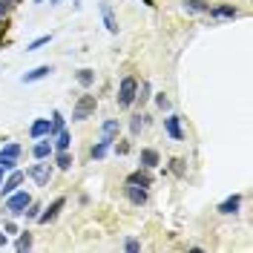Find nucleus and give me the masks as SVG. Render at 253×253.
Listing matches in <instances>:
<instances>
[{
	"mask_svg": "<svg viewBox=\"0 0 253 253\" xmlns=\"http://www.w3.org/2000/svg\"><path fill=\"white\" fill-rule=\"evenodd\" d=\"M49 126H52V135H55L58 129H63V115H61L58 110L52 112V124H49ZM52 135H49V138H52Z\"/></svg>",
	"mask_w": 253,
	"mask_h": 253,
	"instance_id": "nucleus-25",
	"label": "nucleus"
},
{
	"mask_svg": "<svg viewBox=\"0 0 253 253\" xmlns=\"http://www.w3.org/2000/svg\"><path fill=\"white\" fill-rule=\"evenodd\" d=\"M29 175L35 178V184H38V187H49L52 167H49V164H32V167H29Z\"/></svg>",
	"mask_w": 253,
	"mask_h": 253,
	"instance_id": "nucleus-4",
	"label": "nucleus"
},
{
	"mask_svg": "<svg viewBox=\"0 0 253 253\" xmlns=\"http://www.w3.org/2000/svg\"><path fill=\"white\" fill-rule=\"evenodd\" d=\"M38 213H41V205H26V210H23V216H26V219H38Z\"/></svg>",
	"mask_w": 253,
	"mask_h": 253,
	"instance_id": "nucleus-28",
	"label": "nucleus"
},
{
	"mask_svg": "<svg viewBox=\"0 0 253 253\" xmlns=\"http://www.w3.org/2000/svg\"><path fill=\"white\" fill-rule=\"evenodd\" d=\"M135 92H138V81L135 78H124L121 81V86H118V107H121V110L132 107V104H135Z\"/></svg>",
	"mask_w": 253,
	"mask_h": 253,
	"instance_id": "nucleus-1",
	"label": "nucleus"
},
{
	"mask_svg": "<svg viewBox=\"0 0 253 253\" xmlns=\"http://www.w3.org/2000/svg\"><path fill=\"white\" fill-rule=\"evenodd\" d=\"M95 112V95H84L78 104H75V110H72V118L75 121H84V118H89Z\"/></svg>",
	"mask_w": 253,
	"mask_h": 253,
	"instance_id": "nucleus-3",
	"label": "nucleus"
},
{
	"mask_svg": "<svg viewBox=\"0 0 253 253\" xmlns=\"http://www.w3.org/2000/svg\"><path fill=\"white\" fill-rule=\"evenodd\" d=\"M69 144H72L69 129H58V132H55V150H69Z\"/></svg>",
	"mask_w": 253,
	"mask_h": 253,
	"instance_id": "nucleus-16",
	"label": "nucleus"
},
{
	"mask_svg": "<svg viewBox=\"0 0 253 253\" xmlns=\"http://www.w3.org/2000/svg\"><path fill=\"white\" fill-rule=\"evenodd\" d=\"M63 205H66L63 199H55V202H52V205H49L43 213H38V221H41V224H49V221H55V219H58V213L63 210Z\"/></svg>",
	"mask_w": 253,
	"mask_h": 253,
	"instance_id": "nucleus-6",
	"label": "nucleus"
},
{
	"mask_svg": "<svg viewBox=\"0 0 253 253\" xmlns=\"http://www.w3.org/2000/svg\"><path fill=\"white\" fill-rule=\"evenodd\" d=\"M0 156H6V158H17V156H20V147H17V144H6V147L0 150Z\"/></svg>",
	"mask_w": 253,
	"mask_h": 253,
	"instance_id": "nucleus-26",
	"label": "nucleus"
},
{
	"mask_svg": "<svg viewBox=\"0 0 253 253\" xmlns=\"http://www.w3.org/2000/svg\"><path fill=\"white\" fill-rule=\"evenodd\" d=\"M49 75H52V66L43 63V66H35L32 72H26L20 81H23V84H35V81H43V78H49Z\"/></svg>",
	"mask_w": 253,
	"mask_h": 253,
	"instance_id": "nucleus-9",
	"label": "nucleus"
},
{
	"mask_svg": "<svg viewBox=\"0 0 253 253\" xmlns=\"http://www.w3.org/2000/svg\"><path fill=\"white\" fill-rule=\"evenodd\" d=\"M207 15H213V17H236L239 12L233 9V6H210Z\"/></svg>",
	"mask_w": 253,
	"mask_h": 253,
	"instance_id": "nucleus-18",
	"label": "nucleus"
},
{
	"mask_svg": "<svg viewBox=\"0 0 253 253\" xmlns=\"http://www.w3.org/2000/svg\"><path fill=\"white\" fill-rule=\"evenodd\" d=\"M164 129H167V135H170L173 141H184V132H181V118H178V115H167V118H164Z\"/></svg>",
	"mask_w": 253,
	"mask_h": 253,
	"instance_id": "nucleus-5",
	"label": "nucleus"
},
{
	"mask_svg": "<svg viewBox=\"0 0 253 253\" xmlns=\"http://www.w3.org/2000/svg\"><path fill=\"white\" fill-rule=\"evenodd\" d=\"M115 135H118V121H115V118L104 121V126H101V138H107V141H115Z\"/></svg>",
	"mask_w": 253,
	"mask_h": 253,
	"instance_id": "nucleus-13",
	"label": "nucleus"
},
{
	"mask_svg": "<svg viewBox=\"0 0 253 253\" xmlns=\"http://www.w3.org/2000/svg\"><path fill=\"white\" fill-rule=\"evenodd\" d=\"M144 6H156V3H153V0H141Z\"/></svg>",
	"mask_w": 253,
	"mask_h": 253,
	"instance_id": "nucleus-36",
	"label": "nucleus"
},
{
	"mask_svg": "<svg viewBox=\"0 0 253 253\" xmlns=\"http://www.w3.org/2000/svg\"><path fill=\"white\" fill-rule=\"evenodd\" d=\"M184 9H187V12L207 15V12H210V3H207V0H184Z\"/></svg>",
	"mask_w": 253,
	"mask_h": 253,
	"instance_id": "nucleus-14",
	"label": "nucleus"
},
{
	"mask_svg": "<svg viewBox=\"0 0 253 253\" xmlns=\"http://www.w3.org/2000/svg\"><path fill=\"white\" fill-rule=\"evenodd\" d=\"M6 233H17V224H15V221H6Z\"/></svg>",
	"mask_w": 253,
	"mask_h": 253,
	"instance_id": "nucleus-33",
	"label": "nucleus"
},
{
	"mask_svg": "<svg viewBox=\"0 0 253 253\" xmlns=\"http://www.w3.org/2000/svg\"><path fill=\"white\" fill-rule=\"evenodd\" d=\"M156 164H158V153H156V150H141V167L153 170Z\"/></svg>",
	"mask_w": 253,
	"mask_h": 253,
	"instance_id": "nucleus-20",
	"label": "nucleus"
},
{
	"mask_svg": "<svg viewBox=\"0 0 253 253\" xmlns=\"http://www.w3.org/2000/svg\"><path fill=\"white\" fill-rule=\"evenodd\" d=\"M3 173H6V170H3V167H0V184H3Z\"/></svg>",
	"mask_w": 253,
	"mask_h": 253,
	"instance_id": "nucleus-38",
	"label": "nucleus"
},
{
	"mask_svg": "<svg viewBox=\"0 0 253 253\" xmlns=\"http://www.w3.org/2000/svg\"><path fill=\"white\" fill-rule=\"evenodd\" d=\"M29 202H32L29 193L15 190V193H9V199H6V213H9V216H23V210H26Z\"/></svg>",
	"mask_w": 253,
	"mask_h": 253,
	"instance_id": "nucleus-2",
	"label": "nucleus"
},
{
	"mask_svg": "<svg viewBox=\"0 0 253 253\" xmlns=\"http://www.w3.org/2000/svg\"><path fill=\"white\" fill-rule=\"evenodd\" d=\"M92 81H95L92 69H81V72H78V84H81V86H92Z\"/></svg>",
	"mask_w": 253,
	"mask_h": 253,
	"instance_id": "nucleus-23",
	"label": "nucleus"
},
{
	"mask_svg": "<svg viewBox=\"0 0 253 253\" xmlns=\"http://www.w3.org/2000/svg\"><path fill=\"white\" fill-rule=\"evenodd\" d=\"M110 147H112V141H107V138H101V141L95 144L92 150H89V156H92V158H104L107 153H110Z\"/></svg>",
	"mask_w": 253,
	"mask_h": 253,
	"instance_id": "nucleus-19",
	"label": "nucleus"
},
{
	"mask_svg": "<svg viewBox=\"0 0 253 253\" xmlns=\"http://www.w3.org/2000/svg\"><path fill=\"white\" fill-rule=\"evenodd\" d=\"M239 205H242V196H230V199H224L219 205V213H224V216H230V213H236Z\"/></svg>",
	"mask_w": 253,
	"mask_h": 253,
	"instance_id": "nucleus-12",
	"label": "nucleus"
},
{
	"mask_svg": "<svg viewBox=\"0 0 253 253\" xmlns=\"http://www.w3.org/2000/svg\"><path fill=\"white\" fill-rule=\"evenodd\" d=\"M124 251L138 253V251H141V242H138V239H126V242H124Z\"/></svg>",
	"mask_w": 253,
	"mask_h": 253,
	"instance_id": "nucleus-31",
	"label": "nucleus"
},
{
	"mask_svg": "<svg viewBox=\"0 0 253 253\" xmlns=\"http://www.w3.org/2000/svg\"><path fill=\"white\" fill-rule=\"evenodd\" d=\"M15 248H17V251H29V248H32V236H29V233H20V239H17Z\"/></svg>",
	"mask_w": 253,
	"mask_h": 253,
	"instance_id": "nucleus-27",
	"label": "nucleus"
},
{
	"mask_svg": "<svg viewBox=\"0 0 253 253\" xmlns=\"http://www.w3.org/2000/svg\"><path fill=\"white\" fill-rule=\"evenodd\" d=\"M20 184H23V173H20V170H12V175L0 184V193H3V196H9V193H15Z\"/></svg>",
	"mask_w": 253,
	"mask_h": 253,
	"instance_id": "nucleus-8",
	"label": "nucleus"
},
{
	"mask_svg": "<svg viewBox=\"0 0 253 253\" xmlns=\"http://www.w3.org/2000/svg\"><path fill=\"white\" fill-rule=\"evenodd\" d=\"M101 17H104V26H107V32H118V20H115V15H112V6L107 3V0H101Z\"/></svg>",
	"mask_w": 253,
	"mask_h": 253,
	"instance_id": "nucleus-10",
	"label": "nucleus"
},
{
	"mask_svg": "<svg viewBox=\"0 0 253 253\" xmlns=\"http://www.w3.org/2000/svg\"><path fill=\"white\" fill-rule=\"evenodd\" d=\"M35 3H43V0H35Z\"/></svg>",
	"mask_w": 253,
	"mask_h": 253,
	"instance_id": "nucleus-39",
	"label": "nucleus"
},
{
	"mask_svg": "<svg viewBox=\"0 0 253 253\" xmlns=\"http://www.w3.org/2000/svg\"><path fill=\"white\" fill-rule=\"evenodd\" d=\"M29 135H32V138H49V135H52V126H49V118H38V121H32V126H29Z\"/></svg>",
	"mask_w": 253,
	"mask_h": 253,
	"instance_id": "nucleus-7",
	"label": "nucleus"
},
{
	"mask_svg": "<svg viewBox=\"0 0 253 253\" xmlns=\"http://www.w3.org/2000/svg\"><path fill=\"white\" fill-rule=\"evenodd\" d=\"M55 164H58L61 170H69V167H72V156H69V150H58V158H55Z\"/></svg>",
	"mask_w": 253,
	"mask_h": 253,
	"instance_id": "nucleus-21",
	"label": "nucleus"
},
{
	"mask_svg": "<svg viewBox=\"0 0 253 253\" xmlns=\"http://www.w3.org/2000/svg\"><path fill=\"white\" fill-rule=\"evenodd\" d=\"M144 126H147V115H135V118H132V124H129V129H132V135H138Z\"/></svg>",
	"mask_w": 253,
	"mask_h": 253,
	"instance_id": "nucleus-24",
	"label": "nucleus"
},
{
	"mask_svg": "<svg viewBox=\"0 0 253 253\" xmlns=\"http://www.w3.org/2000/svg\"><path fill=\"white\" fill-rule=\"evenodd\" d=\"M126 184H138V187H150V184H153V178H150V173H141V170H138V173H132L129 178H126Z\"/></svg>",
	"mask_w": 253,
	"mask_h": 253,
	"instance_id": "nucleus-17",
	"label": "nucleus"
},
{
	"mask_svg": "<svg viewBox=\"0 0 253 253\" xmlns=\"http://www.w3.org/2000/svg\"><path fill=\"white\" fill-rule=\"evenodd\" d=\"M0 248H6V233H0Z\"/></svg>",
	"mask_w": 253,
	"mask_h": 253,
	"instance_id": "nucleus-35",
	"label": "nucleus"
},
{
	"mask_svg": "<svg viewBox=\"0 0 253 253\" xmlns=\"http://www.w3.org/2000/svg\"><path fill=\"white\" fill-rule=\"evenodd\" d=\"M6 3H9V0H0V15H6V9H9Z\"/></svg>",
	"mask_w": 253,
	"mask_h": 253,
	"instance_id": "nucleus-34",
	"label": "nucleus"
},
{
	"mask_svg": "<svg viewBox=\"0 0 253 253\" xmlns=\"http://www.w3.org/2000/svg\"><path fill=\"white\" fill-rule=\"evenodd\" d=\"M147 98H150V84H147V81H144V84H141V89H138V92H135V101H141V104H144V101H147Z\"/></svg>",
	"mask_w": 253,
	"mask_h": 253,
	"instance_id": "nucleus-30",
	"label": "nucleus"
},
{
	"mask_svg": "<svg viewBox=\"0 0 253 253\" xmlns=\"http://www.w3.org/2000/svg\"><path fill=\"white\" fill-rule=\"evenodd\" d=\"M126 199H129L132 205H138V207H141L144 202H147V190L138 187V184H126Z\"/></svg>",
	"mask_w": 253,
	"mask_h": 253,
	"instance_id": "nucleus-11",
	"label": "nucleus"
},
{
	"mask_svg": "<svg viewBox=\"0 0 253 253\" xmlns=\"http://www.w3.org/2000/svg\"><path fill=\"white\" fill-rule=\"evenodd\" d=\"M49 41H52V35H41V38H35V41H32L29 46H26V52H38L41 46H46Z\"/></svg>",
	"mask_w": 253,
	"mask_h": 253,
	"instance_id": "nucleus-22",
	"label": "nucleus"
},
{
	"mask_svg": "<svg viewBox=\"0 0 253 253\" xmlns=\"http://www.w3.org/2000/svg\"><path fill=\"white\" fill-rule=\"evenodd\" d=\"M49 153H52V144H49V138H46V141H38L35 147H32V156L38 158V161L49 158Z\"/></svg>",
	"mask_w": 253,
	"mask_h": 253,
	"instance_id": "nucleus-15",
	"label": "nucleus"
},
{
	"mask_svg": "<svg viewBox=\"0 0 253 253\" xmlns=\"http://www.w3.org/2000/svg\"><path fill=\"white\" fill-rule=\"evenodd\" d=\"M49 3H52V6H58V3H63V0H49Z\"/></svg>",
	"mask_w": 253,
	"mask_h": 253,
	"instance_id": "nucleus-37",
	"label": "nucleus"
},
{
	"mask_svg": "<svg viewBox=\"0 0 253 253\" xmlns=\"http://www.w3.org/2000/svg\"><path fill=\"white\" fill-rule=\"evenodd\" d=\"M156 104L161 107V110H170V98H167V95H158V98H156Z\"/></svg>",
	"mask_w": 253,
	"mask_h": 253,
	"instance_id": "nucleus-32",
	"label": "nucleus"
},
{
	"mask_svg": "<svg viewBox=\"0 0 253 253\" xmlns=\"http://www.w3.org/2000/svg\"><path fill=\"white\" fill-rule=\"evenodd\" d=\"M0 167L12 173V170H15V167H17V158H6V156H0Z\"/></svg>",
	"mask_w": 253,
	"mask_h": 253,
	"instance_id": "nucleus-29",
	"label": "nucleus"
}]
</instances>
